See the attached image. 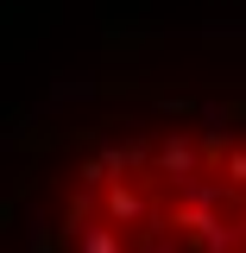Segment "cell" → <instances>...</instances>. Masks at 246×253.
Here are the masks:
<instances>
[{
	"mask_svg": "<svg viewBox=\"0 0 246 253\" xmlns=\"http://www.w3.org/2000/svg\"><path fill=\"white\" fill-rule=\"evenodd\" d=\"M44 253H246V121H133L57 177Z\"/></svg>",
	"mask_w": 246,
	"mask_h": 253,
	"instance_id": "1",
	"label": "cell"
}]
</instances>
